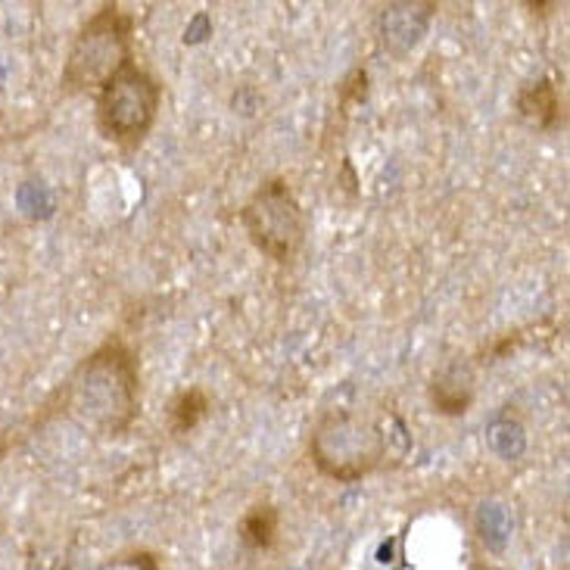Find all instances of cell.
Listing matches in <instances>:
<instances>
[{"instance_id":"9c48e42d","label":"cell","mask_w":570,"mask_h":570,"mask_svg":"<svg viewBox=\"0 0 570 570\" xmlns=\"http://www.w3.org/2000/svg\"><path fill=\"white\" fill-rule=\"evenodd\" d=\"M213 412V400L203 386H187L169 402V431L175 436L197 431L203 421Z\"/></svg>"},{"instance_id":"7a4b0ae2","label":"cell","mask_w":570,"mask_h":570,"mask_svg":"<svg viewBox=\"0 0 570 570\" xmlns=\"http://www.w3.org/2000/svg\"><path fill=\"white\" fill-rule=\"evenodd\" d=\"M128 62H135V16L119 3H104L69 47L60 76L62 94H97Z\"/></svg>"},{"instance_id":"52a82bcc","label":"cell","mask_w":570,"mask_h":570,"mask_svg":"<svg viewBox=\"0 0 570 570\" xmlns=\"http://www.w3.org/2000/svg\"><path fill=\"white\" fill-rule=\"evenodd\" d=\"M514 109H518L521 122L537 128V131H558V128H564V100H561V91H558L552 76H542L524 85L518 91V97H514Z\"/></svg>"},{"instance_id":"30bf717a","label":"cell","mask_w":570,"mask_h":570,"mask_svg":"<svg viewBox=\"0 0 570 570\" xmlns=\"http://www.w3.org/2000/svg\"><path fill=\"white\" fill-rule=\"evenodd\" d=\"M100 570H163L159 568V558L150 552H135V556H122L116 561H109L107 568Z\"/></svg>"},{"instance_id":"3957f363","label":"cell","mask_w":570,"mask_h":570,"mask_svg":"<svg viewBox=\"0 0 570 570\" xmlns=\"http://www.w3.org/2000/svg\"><path fill=\"white\" fill-rule=\"evenodd\" d=\"M308 455L322 478L358 483L386 459V436L368 415L334 409L315 424L308 436Z\"/></svg>"},{"instance_id":"277c9868","label":"cell","mask_w":570,"mask_h":570,"mask_svg":"<svg viewBox=\"0 0 570 570\" xmlns=\"http://www.w3.org/2000/svg\"><path fill=\"white\" fill-rule=\"evenodd\" d=\"M159 109H163V85L138 62H128L119 76L109 78L94 94L97 131L122 150H138L154 131Z\"/></svg>"},{"instance_id":"6da1fadb","label":"cell","mask_w":570,"mask_h":570,"mask_svg":"<svg viewBox=\"0 0 570 570\" xmlns=\"http://www.w3.org/2000/svg\"><path fill=\"white\" fill-rule=\"evenodd\" d=\"M66 409L85 431L97 436H122L140 412V365L122 340L97 346L72 374Z\"/></svg>"},{"instance_id":"ba28073f","label":"cell","mask_w":570,"mask_h":570,"mask_svg":"<svg viewBox=\"0 0 570 570\" xmlns=\"http://www.w3.org/2000/svg\"><path fill=\"white\" fill-rule=\"evenodd\" d=\"M281 533V511L272 502H256L244 511L240 524H237V537L247 546L249 552H268Z\"/></svg>"},{"instance_id":"8992f818","label":"cell","mask_w":570,"mask_h":570,"mask_svg":"<svg viewBox=\"0 0 570 570\" xmlns=\"http://www.w3.org/2000/svg\"><path fill=\"white\" fill-rule=\"evenodd\" d=\"M433 412L443 417H462L478 400V377L468 362H449L436 371L428 386Z\"/></svg>"},{"instance_id":"5b68a950","label":"cell","mask_w":570,"mask_h":570,"mask_svg":"<svg viewBox=\"0 0 570 570\" xmlns=\"http://www.w3.org/2000/svg\"><path fill=\"white\" fill-rule=\"evenodd\" d=\"M240 225L247 232L249 244L272 263L287 265L303 249L306 240V216L296 200L287 178H265L253 190V197L240 209Z\"/></svg>"}]
</instances>
